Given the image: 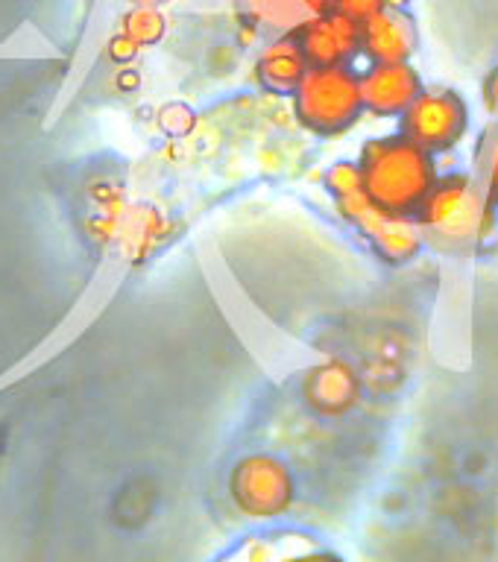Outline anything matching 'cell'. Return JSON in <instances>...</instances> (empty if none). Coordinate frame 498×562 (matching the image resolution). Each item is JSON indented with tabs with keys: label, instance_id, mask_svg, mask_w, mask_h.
<instances>
[{
	"label": "cell",
	"instance_id": "6da1fadb",
	"mask_svg": "<svg viewBox=\"0 0 498 562\" xmlns=\"http://www.w3.org/2000/svg\"><path fill=\"white\" fill-rule=\"evenodd\" d=\"M425 246L457 255L496 235L498 205L475 173H443L417 211Z\"/></svg>",
	"mask_w": 498,
	"mask_h": 562
},
{
	"label": "cell",
	"instance_id": "7a4b0ae2",
	"mask_svg": "<svg viewBox=\"0 0 498 562\" xmlns=\"http://www.w3.org/2000/svg\"><path fill=\"white\" fill-rule=\"evenodd\" d=\"M358 170L369 200L411 217H417L440 179L438 156H431L402 132L369 138L358 153Z\"/></svg>",
	"mask_w": 498,
	"mask_h": 562
},
{
	"label": "cell",
	"instance_id": "3957f363",
	"mask_svg": "<svg viewBox=\"0 0 498 562\" xmlns=\"http://www.w3.org/2000/svg\"><path fill=\"white\" fill-rule=\"evenodd\" d=\"M325 191L332 193L341 217L373 246L378 258L390 263H408L422 252L425 237H422L417 217L396 214V211L381 209L378 202L369 200V193L364 191V182H361L358 161H337L325 173Z\"/></svg>",
	"mask_w": 498,
	"mask_h": 562
},
{
	"label": "cell",
	"instance_id": "277c9868",
	"mask_svg": "<svg viewBox=\"0 0 498 562\" xmlns=\"http://www.w3.org/2000/svg\"><path fill=\"white\" fill-rule=\"evenodd\" d=\"M290 103L299 126L317 138L346 135L367 112L361 94V74L352 65L308 68L297 91L290 94Z\"/></svg>",
	"mask_w": 498,
	"mask_h": 562
},
{
	"label": "cell",
	"instance_id": "5b68a950",
	"mask_svg": "<svg viewBox=\"0 0 498 562\" xmlns=\"http://www.w3.org/2000/svg\"><path fill=\"white\" fill-rule=\"evenodd\" d=\"M469 105L455 88H422V94L399 117V132L431 156L455 149L469 132Z\"/></svg>",
	"mask_w": 498,
	"mask_h": 562
},
{
	"label": "cell",
	"instance_id": "8992f818",
	"mask_svg": "<svg viewBox=\"0 0 498 562\" xmlns=\"http://www.w3.org/2000/svg\"><path fill=\"white\" fill-rule=\"evenodd\" d=\"M294 483L288 465L273 457H246L232 472V498L253 518H273L288 509Z\"/></svg>",
	"mask_w": 498,
	"mask_h": 562
},
{
	"label": "cell",
	"instance_id": "52a82bcc",
	"mask_svg": "<svg viewBox=\"0 0 498 562\" xmlns=\"http://www.w3.org/2000/svg\"><path fill=\"white\" fill-rule=\"evenodd\" d=\"M422 88L420 70L411 61H381L361 74L364 109L376 117H402Z\"/></svg>",
	"mask_w": 498,
	"mask_h": 562
},
{
	"label": "cell",
	"instance_id": "ba28073f",
	"mask_svg": "<svg viewBox=\"0 0 498 562\" xmlns=\"http://www.w3.org/2000/svg\"><path fill=\"white\" fill-rule=\"evenodd\" d=\"M299 47L306 53L311 68H329V65H352L361 53V24L350 21L341 12L329 9L325 15L297 35Z\"/></svg>",
	"mask_w": 498,
	"mask_h": 562
},
{
	"label": "cell",
	"instance_id": "9c48e42d",
	"mask_svg": "<svg viewBox=\"0 0 498 562\" xmlns=\"http://www.w3.org/2000/svg\"><path fill=\"white\" fill-rule=\"evenodd\" d=\"M420 44L417 24L408 12L399 7L385 9L381 15L369 18L367 24H361V53L367 56L369 65L381 61H411Z\"/></svg>",
	"mask_w": 498,
	"mask_h": 562
},
{
	"label": "cell",
	"instance_id": "30bf717a",
	"mask_svg": "<svg viewBox=\"0 0 498 562\" xmlns=\"http://www.w3.org/2000/svg\"><path fill=\"white\" fill-rule=\"evenodd\" d=\"M237 7L255 30L270 38L299 35L311 21L332 9V0H237Z\"/></svg>",
	"mask_w": 498,
	"mask_h": 562
},
{
	"label": "cell",
	"instance_id": "8fae6325",
	"mask_svg": "<svg viewBox=\"0 0 498 562\" xmlns=\"http://www.w3.org/2000/svg\"><path fill=\"white\" fill-rule=\"evenodd\" d=\"M308 68L311 65L299 47L297 35H285V38H270V44L264 47L258 61H255V77H258L262 88H267L273 94H294Z\"/></svg>",
	"mask_w": 498,
	"mask_h": 562
},
{
	"label": "cell",
	"instance_id": "7c38bea8",
	"mask_svg": "<svg viewBox=\"0 0 498 562\" xmlns=\"http://www.w3.org/2000/svg\"><path fill=\"white\" fill-rule=\"evenodd\" d=\"M475 176L490 193V200L498 205V121H490V126L475 140Z\"/></svg>",
	"mask_w": 498,
	"mask_h": 562
},
{
	"label": "cell",
	"instance_id": "4fadbf2b",
	"mask_svg": "<svg viewBox=\"0 0 498 562\" xmlns=\"http://www.w3.org/2000/svg\"><path fill=\"white\" fill-rule=\"evenodd\" d=\"M332 9L355 21V24H367L369 18L381 15L385 9H390V0H332Z\"/></svg>",
	"mask_w": 498,
	"mask_h": 562
},
{
	"label": "cell",
	"instance_id": "5bb4252c",
	"mask_svg": "<svg viewBox=\"0 0 498 562\" xmlns=\"http://www.w3.org/2000/svg\"><path fill=\"white\" fill-rule=\"evenodd\" d=\"M482 100H484V109L490 114L493 121H498V65L487 74L484 79V88H482Z\"/></svg>",
	"mask_w": 498,
	"mask_h": 562
},
{
	"label": "cell",
	"instance_id": "9a60e30c",
	"mask_svg": "<svg viewBox=\"0 0 498 562\" xmlns=\"http://www.w3.org/2000/svg\"><path fill=\"white\" fill-rule=\"evenodd\" d=\"M276 562H343V560L337 557V553L323 551V548H306V551L288 553L285 560H276Z\"/></svg>",
	"mask_w": 498,
	"mask_h": 562
},
{
	"label": "cell",
	"instance_id": "2e32d148",
	"mask_svg": "<svg viewBox=\"0 0 498 562\" xmlns=\"http://www.w3.org/2000/svg\"><path fill=\"white\" fill-rule=\"evenodd\" d=\"M135 3H147L150 7V3H162V0H135Z\"/></svg>",
	"mask_w": 498,
	"mask_h": 562
}]
</instances>
